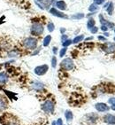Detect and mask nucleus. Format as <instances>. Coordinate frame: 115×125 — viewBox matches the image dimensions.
I'll return each mask as SVG.
<instances>
[{
	"mask_svg": "<svg viewBox=\"0 0 115 125\" xmlns=\"http://www.w3.org/2000/svg\"><path fill=\"white\" fill-rule=\"evenodd\" d=\"M105 2V0H94V4L95 5H101V4H103Z\"/></svg>",
	"mask_w": 115,
	"mask_h": 125,
	"instance_id": "28",
	"label": "nucleus"
},
{
	"mask_svg": "<svg viewBox=\"0 0 115 125\" xmlns=\"http://www.w3.org/2000/svg\"><path fill=\"white\" fill-rule=\"evenodd\" d=\"M41 3L43 4V6H48L53 3V0H42Z\"/></svg>",
	"mask_w": 115,
	"mask_h": 125,
	"instance_id": "20",
	"label": "nucleus"
},
{
	"mask_svg": "<svg viewBox=\"0 0 115 125\" xmlns=\"http://www.w3.org/2000/svg\"><path fill=\"white\" fill-rule=\"evenodd\" d=\"M66 52H67V48H66V47H64L63 49H61V50H60L59 56H60V57H63V56L66 54Z\"/></svg>",
	"mask_w": 115,
	"mask_h": 125,
	"instance_id": "25",
	"label": "nucleus"
},
{
	"mask_svg": "<svg viewBox=\"0 0 115 125\" xmlns=\"http://www.w3.org/2000/svg\"><path fill=\"white\" fill-rule=\"evenodd\" d=\"M51 66H52V67H56V66H57V59H56V57H53L52 60H51Z\"/></svg>",
	"mask_w": 115,
	"mask_h": 125,
	"instance_id": "26",
	"label": "nucleus"
},
{
	"mask_svg": "<svg viewBox=\"0 0 115 125\" xmlns=\"http://www.w3.org/2000/svg\"><path fill=\"white\" fill-rule=\"evenodd\" d=\"M52 51H53V52L56 54V53H57V52H58V48H57V47H53V50Z\"/></svg>",
	"mask_w": 115,
	"mask_h": 125,
	"instance_id": "34",
	"label": "nucleus"
},
{
	"mask_svg": "<svg viewBox=\"0 0 115 125\" xmlns=\"http://www.w3.org/2000/svg\"><path fill=\"white\" fill-rule=\"evenodd\" d=\"M89 10L90 11V12H93V11H96V10H97V6H96V5H91L89 7Z\"/></svg>",
	"mask_w": 115,
	"mask_h": 125,
	"instance_id": "24",
	"label": "nucleus"
},
{
	"mask_svg": "<svg viewBox=\"0 0 115 125\" xmlns=\"http://www.w3.org/2000/svg\"><path fill=\"white\" fill-rule=\"evenodd\" d=\"M87 26H88V28H89V29H90L91 28H93V27L95 26V21H94L93 19H89V21H88Z\"/></svg>",
	"mask_w": 115,
	"mask_h": 125,
	"instance_id": "18",
	"label": "nucleus"
},
{
	"mask_svg": "<svg viewBox=\"0 0 115 125\" xmlns=\"http://www.w3.org/2000/svg\"><path fill=\"white\" fill-rule=\"evenodd\" d=\"M96 109L98 112H105V111L109 110V106L105 103H97L96 104V106H95Z\"/></svg>",
	"mask_w": 115,
	"mask_h": 125,
	"instance_id": "7",
	"label": "nucleus"
},
{
	"mask_svg": "<svg viewBox=\"0 0 115 125\" xmlns=\"http://www.w3.org/2000/svg\"><path fill=\"white\" fill-rule=\"evenodd\" d=\"M83 38H84L83 35L78 36H76V37H75L74 40H73V43H80V42H82V40H83Z\"/></svg>",
	"mask_w": 115,
	"mask_h": 125,
	"instance_id": "16",
	"label": "nucleus"
},
{
	"mask_svg": "<svg viewBox=\"0 0 115 125\" xmlns=\"http://www.w3.org/2000/svg\"><path fill=\"white\" fill-rule=\"evenodd\" d=\"M5 106H6V104H5V100H4L2 98H0V110H2V109L5 108Z\"/></svg>",
	"mask_w": 115,
	"mask_h": 125,
	"instance_id": "21",
	"label": "nucleus"
},
{
	"mask_svg": "<svg viewBox=\"0 0 115 125\" xmlns=\"http://www.w3.org/2000/svg\"><path fill=\"white\" fill-rule=\"evenodd\" d=\"M61 67L65 70H72L74 67V61L72 60V59H70V58L65 59V60H63L62 62H61Z\"/></svg>",
	"mask_w": 115,
	"mask_h": 125,
	"instance_id": "3",
	"label": "nucleus"
},
{
	"mask_svg": "<svg viewBox=\"0 0 115 125\" xmlns=\"http://www.w3.org/2000/svg\"><path fill=\"white\" fill-rule=\"evenodd\" d=\"M57 125H63L62 119H58V120L57 121Z\"/></svg>",
	"mask_w": 115,
	"mask_h": 125,
	"instance_id": "31",
	"label": "nucleus"
},
{
	"mask_svg": "<svg viewBox=\"0 0 115 125\" xmlns=\"http://www.w3.org/2000/svg\"><path fill=\"white\" fill-rule=\"evenodd\" d=\"M114 41H115V37H114Z\"/></svg>",
	"mask_w": 115,
	"mask_h": 125,
	"instance_id": "38",
	"label": "nucleus"
},
{
	"mask_svg": "<svg viewBox=\"0 0 115 125\" xmlns=\"http://www.w3.org/2000/svg\"><path fill=\"white\" fill-rule=\"evenodd\" d=\"M97 30H98V28H96V27H95V26L90 29V31H91V33H92V34L96 33V32H97Z\"/></svg>",
	"mask_w": 115,
	"mask_h": 125,
	"instance_id": "27",
	"label": "nucleus"
},
{
	"mask_svg": "<svg viewBox=\"0 0 115 125\" xmlns=\"http://www.w3.org/2000/svg\"><path fill=\"white\" fill-rule=\"evenodd\" d=\"M111 108L113 109V110H114V111H115V104H113V106H112V107H111Z\"/></svg>",
	"mask_w": 115,
	"mask_h": 125,
	"instance_id": "35",
	"label": "nucleus"
},
{
	"mask_svg": "<svg viewBox=\"0 0 115 125\" xmlns=\"http://www.w3.org/2000/svg\"><path fill=\"white\" fill-rule=\"evenodd\" d=\"M101 29H102L103 31H107L108 28L106 26H105V25H102V27H101Z\"/></svg>",
	"mask_w": 115,
	"mask_h": 125,
	"instance_id": "29",
	"label": "nucleus"
},
{
	"mask_svg": "<svg viewBox=\"0 0 115 125\" xmlns=\"http://www.w3.org/2000/svg\"><path fill=\"white\" fill-rule=\"evenodd\" d=\"M109 103L110 104H115V99H113V98H112V99H109Z\"/></svg>",
	"mask_w": 115,
	"mask_h": 125,
	"instance_id": "32",
	"label": "nucleus"
},
{
	"mask_svg": "<svg viewBox=\"0 0 115 125\" xmlns=\"http://www.w3.org/2000/svg\"><path fill=\"white\" fill-rule=\"evenodd\" d=\"M60 31H61V33H64V32L66 31V29H60Z\"/></svg>",
	"mask_w": 115,
	"mask_h": 125,
	"instance_id": "36",
	"label": "nucleus"
},
{
	"mask_svg": "<svg viewBox=\"0 0 115 125\" xmlns=\"http://www.w3.org/2000/svg\"><path fill=\"white\" fill-rule=\"evenodd\" d=\"M52 125H56V123H55V122H53V123H52Z\"/></svg>",
	"mask_w": 115,
	"mask_h": 125,
	"instance_id": "37",
	"label": "nucleus"
},
{
	"mask_svg": "<svg viewBox=\"0 0 115 125\" xmlns=\"http://www.w3.org/2000/svg\"><path fill=\"white\" fill-rule=\"evenodd\" d=\"M84 17L83 13H77V14H74L72 16V19L74 20H80V19H82Z\"/></svg>",
	"mask_w": 115,
	"mask_h": 125,
	"instance_id": "19",
	"label": "nucleus"
},
{
	"mask_svg": "<svg viewBox=\"0 0 115 125\" xmlns=\"http://www.w3.org/2000/svg\"><path fill=\"white\" fill-rule=\"evenodd\" d=\"M56 6L60 10L67 9V5H66V3L64 2V1H58V2L56 3Z\"/></svg>",
	"mask_w": 115,
	"mask_h": 125,
	"instance_id": "11",
	"label": "nucleus"
},
{
	"mask_svg": "<svg viewBox=\"0 0 115 125\" xmlns=\"http://www.w3.org/2000/svg\"><path fill=\"white\" fill-rule=\"evenodd\" d=\"M106 11L110 15L113 14V4L112 2H110L108 4V5L106 6Z\"/></svg>",
	"mask_w": 115,
	"mask_h": 125,
	"instance_id": "14",
	"label": "nucleus"
},
{
	"mask_svg": "<svg viewBox=\"0 0 115 125\" xmlns=\"http://www.w3.org/2000/svg\"><path fill=\"white\" fill-rule=\"evenodd\" d=\"M31 34L35 36H40L43 32V27L40 23H35L31 27Z\"/></svg>",
	"mask_w": 115,
	"mask_h": 125,
	"instance_id": "2",
	"label": "nucleus"
},
{
	"mask_svg": "<svg viewBox=\"0 0 115 125\" xmlns=\"http://www.w3.org/2000/svg\"><path fill=\"white\" fill-rule=\"evenodd\" d=\"M42 109L46 113H53V111H54V103L50 100L45 101L43 104V106H42Z\"/></svg>",
	"mask_w": 115,
	"mask_h": 125,
	"instance_id": "4",
	"label": "nucleus"
},
{
	"mask_svg": "<svg viewBox=\"0 0 115 125\" xmlns=\"http://www.w3.org/2000/svg\"><path fill=\"white\" fill-rule=\"evenodd\" d=\"M61 40H62V43L63 42H65L66 40H67V36H66V35H63L62 37H61Z\"/></svg>",
	"mask_w": 115,
	"mask_h": 125,
	"instance_id": "30",
	"label": "nucleus"
},
{
	"mask_svg": "<svg viewBox=\"0 0 115 125\" xmlns=\"http://www.w3.org/2000/svg\"><path fill=\"white\" fill-rule=\"evenodd\" d=\"M50 40H51V36H45V38L43 39V46H48L49 44H50Z\"/></svg>",
	"mask_w": 115,
	"mask_h": 125,
	"instance_id": "15",
	"label": "nucleus"
},
{
	"mask_svg": "<svg viewBox=\"0 0 115 125\" xmlns=\"http://www.w3.org/2000/svg\"><path fill=\"white\" fill-rule=\"evenodd\" d=\"M8 81V76L5 73H0V83H5Z\"/></svg>",
	"mask_w": 115,
	"mask_h": 125,
	"instance_id": "12",
	"label": "nucleus"
},
{
	"mask_svg": "<svg viewBox=\"0 0 115 125\" xmlns=\"http://www.w3.org/2000/svg\"><path fill=\"white\" fill-rule=\"evenodd\" d=\"M104 120L107 123L115 124V116H113V115H106L104 117Z\"/></svg>",
	"mask_w": 115,
	"mask_h": 125,
	"instance_id": "9",
	"label": "nucleus"
},
{
	"mask_svg": "<svg viewBox=\"0 0 115 125\" xmlns=\"http://www.w3.org/2000/svg\"><path fill=\"white\" fill-rule=\"evenodd\" d=\"M48 69H49V67L47 65H42V66H39V67H36L35 68V73L37 75H43L48 71Z\"/></svg>",
	"mask_w": 115,
	"mask_h": 125,
	"instance_id": "5",
	"label": "nucleus"
},
{
	"mask_svg": "<svg viewBox=\"0 0 115 125\" xmlns=\"http://www.w3.org/2000/svg\"><path fill=\"white\" fill-rule=\"evenodd\" d=\"M103 49L106 53H112L115 51V44L113 43H105L103 46Z\"/></svg>",
	"mask_w": 115,
	"mask_h": 125,
	"instance_id": "6",
	"label": "nucleus"
},
{
	"mask_svg": "<svg viewBox=\"0 0 115 125\" xmlns=\"http://www.w3.org/2000/svg\"><path fill=\"white\" fill-rule=\"evenodd\" d=\"M65 116H66V118H67V120L68 121V122H71V121L73 120V118H74V115H73V113L71 112V111H69V110L66 111Z\"/></svg>",
	"mask_w": 115,
	"mask_h": 125,
	"instance_id": "13",
	"label": "nucleus"
},
{
	"mask_svg": "<svg viewBox=\"0 0 115 125\" xmlns=\"http://www.w3.org/2000/svg\"><path fill=\"white\" fill-rule=\"evenodd\" d=\"M47 28H48V30L50 32H52L53 30H54V29H55V26H54V24H53L52 22H50L48 24V26H47Z\"/></svg>",
	"mask_w": 115,
	"mask_h": 125,
	"instance_id": "22",
	"label": "nucleus"
},
{
	"mask_svg": "<svg viewBox=\"0 0 115 125\" xmlns=\"http://www.w3.org/2000/svg\"><path fill=\"white\" fill-rule=\"evenodd\" d=\"M72 43H73L72 40H70V39H67V40H66L65 42H63L62 44H63V46H64V47H67V46L70 45V44H71Z\"/></svg>",
	"mask_w": 115,
	"mask_h": 125,
	"instance_id": "23",
	"label": "nucleus"
},
{
	"mask_svg": "<svg viewBox=\"0 0 115 125\" xmlns=\"http://www.w3.org/2000/svg\"><path fill=\"white\" fill-rule=\"evenodd\" d=\"M50 12L52 15H54V16L59 17V18H64V19H67V18H68L66 14H64V13L61 12H58V10L55 9V8H51V9L50 10Z\"/></svg>",
	"mask_w": 115,
	"mask_h": 125,
	"instance_id": "8",
	"label": "nucleus"
},
{
	"mask_svg": "<svg viewBox=\"0 0 115 125\" xmlns=\"http://www.w3.org/2000/svg\"><path fill=\"white\" fill-rule=\"evenodd\" d=\"M24 45L29 50H34L37 45V40L34 37H28L24 40Z\"/></svg>",
	"mask_w": 115,
	"mask_h": 125,
	"instance_id": "1",
	"label": "nucleus"
},
{
	"mask_svg": "<svg viewBox=\"0 0 115 125\" xmlns=\"http://www.w3.org/2000/svg\"><path fill=\"white\" fill-rule=\"evenodd\" d=\"M98 39L101 41H105V37H104V36H98Z\"/></svg>",
	"mask_w": 115,
	"mask_h": 125,
	"instance_id": "33",
	"label": "nucleus"
},
{
	"mask_svg": "<svg viewBox=\"0 0 115 125\" xmlns=\"http://www.w3.org/2000/svg\"><path fill=\"white\" fill-rule=\"evenodd\" d=\"M33 88L36 90H42L43 88V85L41 83H35L33 84Z\"/></svg>",
	"mask_w": 115,
	"mask_h": 125,
	"instance_id": "17",
	"label": "nucleus"
},
{
	"mask_svg": "<svg viewBox=\"0 0 115 125\" xmlns=\"http://www.w3.org/2000/svg\"><path fill=\"white\" fill-rule=\"evenodd\" d=\"M99 18H100V22L102 23V25H105V26H106L107 28H113V27L114 26V24H113V23L105 21V20L103 18V16H102V15H99Z\"/></svg>",
	"mask_w": 115,
	"mask_h": 125,
	"instance_id": "10",
	"label": "nucleus"
}]
</instances>
